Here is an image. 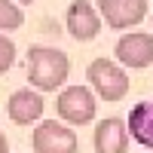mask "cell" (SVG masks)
Here are the masks:
<instances>
[{
    "label": "cell",
    "instance_id": "obj_3",
    "mask_svg": "<svg viewBox=\"0 0 153 153\" xmlns=\"http://www.w3.org/2000/svg\"><path fill=\"white\" fill-rule=\"evenodd\" d=\"M55 110L58 117L71 123V126H86L95 120V110H98V101L92 95L89 86H68L61 89V95L55 98Z\"/></svg>",
    "mask_w": 153,
    "mask_h": 153
},
{
    "label": "cell",
    "instance_id": "obj_15",
    "mask_svg": "<svg viewBox=\"0 0 153 153\" xmlns=\"http://www.w3.org/2000/svg\"><path fill=\"white\" fill-rule=\"evenodd\" d=\"M150 153H153V150H150Z\"/></svg>",
    "mask_w": 153,
    "mask_h": 153
},
{
    "label": "cell",
    "instance_id": "obj_6",
    "mask_svg": "<svg viewBox=\"0 0 153 153\" xmlns=\"http://www.w3.org/2000/svg\"><path fill=\"white\" fill-rule=\"evenodd\" d=\"M98 16L104 19L107 28L126 31V28H135V25H141L147 19V0H101Z\"/></svg>",
    "mask_w": 153,
    "mask_h": 153
},
{
    "label": "cell",
    "instance_id": "obj_13",
    "mask_svg": "<svg viewBox=\"0 0 153 153\" xmlns=\"http://www.w3.org/2000/svg\"><path fill=\"white\" fill-rule=\"evenodd\" d=\"M6 150H9V144H6V135L0 132V153H6Z\"/></svg>",
    "mask_w": 153,
    "mask_h": 153
},
{
    "label": "cell",
    "instance_id": "obj_7",
    "mask_svg": "<svg viewBox=\"0 0 153 153\" xmlns=\"http://www.w3.org/2000/svg\"><path fill=\"white\" fill-rule=\"evenodd\" d=\"M65 25H68V34L76 43H89V40H95L101 34V16H98V9L92 3H86V0H74L68 6Z\"/></svg>",
    "mask_w": 153,
    "mask_h": 153
},
{
    "label": "cell",
    "instance_id": "obj_4",
    "mask_svg": "<svg viewBox=\"0 0 153 153\" xmlns=\"http://www.w3.org/2000/svg\"><path fill=\"white\" fill-rule=\"evenodd\" d=\"M31 144H34V153H76V147H80L76 132L55 120H46L37 126L31 135Z\"/></svg>",
    "mask_w": 153,
    "mask_h": 153
},
{
    "label": "cell",
    "instance_id": "obj_8",
    "mask_svg": "<svg viewBox=\"0 0 153 153\" xmlns=\"http://www.w3.org/2000/svg\"><path fill=\"white\" fill-rule=\"evenodd\" d=\"M92 144H95V153H126V147H129V129H126V123L120 117H107L95 126Z\"/></svg>",
    "mask_w": 153,
    "mask_h": 153
},
{
    "label": "cell",
    "instance_id": "obj_1",
    "mask_svg": "<svg viewBox=\"0 0 153 153\" xmlns=\"http://www.w3.org/2000/svg\"><path fill=\"white\" fill-rule=\"evenodd\" d=\"M71 74L68 55L55 46H31L28 52V80L37 92H55Z\"/></svg>",
    "mask_w": 153,
    "mask_h": 153
},
{
    "label": "cell",
    "instance_id": "obj_10",
    "mask_svg": "<svg viewBox=\"0 0 153 153\" xmlns=\"http://www.w3.org/2000/svg\"><path fill=\"white\" fill-rule=\"evenodd\" d=\"M126 129H129V135L141 147H150L153 150V98L138 101V104L129 110V123H126Z\"/></svg>",
    "mask_w": 153,
    "mask_h": 153
},
{
    "label": "cell",
    "instance_id": "obj_11",
    "mask_svg": "<svg viewBox=\"0 0 153 153\" xmlns=\"http://www.w3.org/2000/svg\"><path fill=\"white\" fill-rule=\"evenodd\" d=\"M25 25V12L19 3L12 0H0V34H9V31H19Z\"/></svg>",
    "mask_w": 153,
    "mask_h": 153
},
{
    "label": "cell",
    "instance_id": "obj_9",
    "mask_svg": "<svg viewBox=\"0 0 153 153\" xmlns=\"http://www.w3.org/2000/svg\"><path fill=\"white\" fill-rule=\"evenodd\" d=\"M43 98L40 92H34V89H16V92L9 95L6 101V113H9V120L12 123H19V126H31L43 117Z\"/></svg>",
    "mask_w": 153,
    "mask_h": 153
},
{
    "label": "cell",
    "instance_id": "obj_14",
    "mask_svg": "<svg viewBox=\"0 0 153 153\" xmlns=\"http://www.w3.org/2000/svg\"><path fill=\"white\" fill-rule=\"evenodd\" d=\"M12 3H37V0H12Z\"/></svg>",
    "mask_w": 153,
    "mask_h": 153
},
{
    "label": "cell",
    "instance_id": "obj_5",
    "mask_svg": "<svg viewBox=\"0 0 153 153\" xmlns=\"http://www.w3.org/2000/svg\"><path fill=\"white\" fill-rule=\"evenodd\" d=\"M120 65L132 68V71H141L153 65V34L144 31H129L117 40V49H113Z\"/></svg>",
    "mask_w": 153,
    "mask_h": 153
},
{
    "label": "cell",
    "instance_id": "obj_12",
    "mask_svg": "<svg viewBox=\"0 0 153 153\" xmlns=\"http://www.w3.org/2000/svg\"><path fill=\"white\" fill-rule=\"evenodd\" d=\"M12 65H16V43L6 34H0V74H6Z\"/></svg>",
    "mask_w": 153,
    "mask_h": 153
},
{
    "label": "cell",
    "instance_id": "obj_2",
    "mask_svg": "<svg viewBox=\"0 0 153 153\" xmlns=\"http://www.w3.org/2000/svg\"><path fill=\"white\" fill-rule=\"evenodd\" d=\"M86 76H89V86H92V95L104 101H123L129 95V74L110 58H95L86 68Z\"/></svg>",
    "mask_w": 153,
    "mask_h": 153
}]
</instances>
